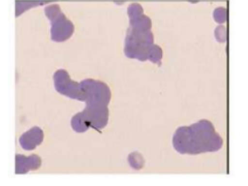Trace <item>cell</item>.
Instances as JSON below:
<instances>
[{
  "mask_svg": "<svg viewBox=\"0 0 248 186\" xmlns=\"http://www.w3.org/2000/svg\"><path fill=\"white\" fill-rule=\"evenodd\" d=\"M173 147L179 154L198 155L216 152L223 147V138L213 123L202 119L189 127H180L173 135Z\"/></svg>",
  "mask_w": 248,
  "mask_h": 186,
  "instance_id": "6da1fadb",
  "label": "cell"
},
{
  "mask_svg": "<svg viewBox=\"0 0 248 186\" xmlns=\"http://www.w3.org/2000/svg\"><path fill=\"white\" fill-rule=\"evenodd\" d=\"M154 36L151 31L128 28L124 39V55L141 62L148 60Z\"/></svg>",
  "mask_w": 248,
  "mask_h": 186,
  "instance_id": "7a4b0ae2",
  "label": "cell"
},
{
  "mask_svg": "<svg viewBox=\"0 0 248 186\" xmlns=\"http://www.w3.org/2000/svg\"><path fill=\"white\" fill-rule=\"evenodd\" d=\"M85 93L86 107H108L111 99V91L108 85L100 80L86 78L80 82Z\"/></svg>",
  "mask_w": 248,
  "mask_h": 186,
  "instance_id": "3957f363",
  "label": "cell"
},
{
  "mask_svg": "<svg viewBox=\"0 0 248 186\" xmlns=\"http://www.w3.org/2000/svg\"><path fill=\"white\" fill-rule=\"evenodd\" d=\"M54 85L56 91L72 99L85 102V93L80 82L72 80L70 75L65 69H59L54 74Z\"/></svg>",
  "mask_w": 248,
  "mask_h": 186,
  "instance_id": "277c9868",
  "label": "cell"
},
{
  "mask_svg": "<svg viewBox=\"0 0 248 186\" xmlns=\"http://www.w3.org/2000/svg\"><path fill=\"white\" fill-rule=\"evenodd\" d=\"M75 31V26L69 19L62 13L58 17L51 21L50 35L54 42L62 43L72 37Z\"/></svg>",
  "mask_w": 248,
  "mask_h": 186,
  "instance_id": "5b68a950",
  "label": "cell"
},
{
  "mask_svg": "<svg viewBox=\"0 0 248 186\" xmlns=\"http://www.w3.org/2000/svg\"><path fill=\"white\" fill-rule=\"evenodd\" d=\"M127 16L130 28L151 31L152 21L143 14L142 5L139 3H132L127 7Z\"/></svg>",
  "mask_w": 248,
  "mask_h": 186,
  "instance_id": "8992f818",
  "label": "cell"
},
{
  "mask_svg": "<svg viewBox=\"0 0 248 186\" xmlns=\"http://www.w3.org/2000/svg\"><path fill=\"white\" fill-rule=\"evenodd\" d=\"M44 130L39 127H33L23 133L19 138V143L24 150H33L44 142Z\"/></svg>",
  "mask_w": 248,
  "mask_h": 186,
  "instance_id": "52a82bcc",
  "label": "cell"
},
{
  "mask_svg": "<svg viewBox=\"0 0 248 186\" xmlns=\"http://www.w3.org/2000/svg\"><path fill=\"white\" fill-rule=\"evenodd\" d=\"M42 159L36 155L32 154L30 156H25L22 154L16 155V174L23 175L27 174L30 171H35L41 168Z\"/></svg>",
  "mask_w": 248,
  "mask_h": 186,
  "instance_id": "ba28073f",
  "label": "cell"
},
{
  "mask_svg": "<svg viewBox=\"0 0 248 186\" xmlns=\"http://www.w3.org/2000/svg\"><path fill=\"white\" fill-rule=\"evenodd\" d=\"M127 161H128V164L131 168L135 170H140L143 168L144 166V159L142 156L141 153L135 151V152H132L128 155V158H127Z\"/></svg>",
  "mask_w": 248,
  "mask_h": 186,
  "instance_id": "9c48e42d",
  "label": "cell"
},
{
  "mask_svg": "<svg viewBox=\"0 0 248 186\" xmlns=\"http://www.w3.org/2000/svg\"><path fill=\"white\" fill-rule=\"evenodd\" d=\"M16 17L32 7L45 4L44 2H19V1H16Z\"/></svg>",
  "mask_w": 248,
  "mask_h": 186,
  "instance_id": "30bf717a",
  "label": "cell"
},
{
  "mask_svg": "<svg viewBox=\"0 0 248 186\" xmlns=\"http://www.w3.org/2000/svg\"><path fill=\"white\" fill-rule=\"evenodd\" d=\"M162 57H163V51H162L161 47H160V46L154 44V45L151 46L148 60H149L151 62H153V63L160 64V61H161Z\"/></svg>",
  "mask_w": 248,
  "mask_h": 186,
  "instance_id": "8fae6325",
  "label": "cell"
},
{
  "mask_svg": "<svg viewBox=\"0 0 248 186\" xmlns=\"http://www.w3.org/2000/svg\"><path fill=\"white\" fill-rule=\"evenodd\" d=\"M62 13V9L59 4L49 5L45 9V14H46V17L50 20V22L56 17H58Z\"/></svg>",
  "mask_w": 248,
  "mask_h": 186,
  "instance_id": "7c38bea8",
  "label": "cell"
},
{
  "mask_svg": "<svg viewBox=\"0 0 248 186\" xmlns=\"http://www.w3.org/2000/svg\"><path fill=\"white\" fill-rule=\"evenodd\" d=\"M213 18L219 24H225L228 18V11L226 8L219 7L213 12Z\"/></svg>",
  "mask_w": 248,
  "mask_h": 186,
  "instance_id": "4fadbf2b",
  "label": "cell"
},
{
  "mask_svg": "<svg viewBox=\"0 0 248 186\" xmlns=\"http://www.w3.org/2000/svg\"><path fill=\"white\" fill-rule=\"evenodd\" d=\"M215 38L219 43H226L227 41V28L225 26H219L214 31Z\"/></svg>",
  "mask_w": 248,
  "mask_h": 186,
  "instance_id": "5bb4252c",
  "label": "cell"
}]
</instances>
